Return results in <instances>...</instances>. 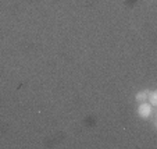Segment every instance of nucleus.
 Returning <instances> with one entry per match:
<instances>
[{
  "instance_id": "obj_1",
  "label": "nucleus",
  "mask_w": 157,
  "mask_h": 149,
  "mask_svg": "<svg viewBox=\"0 0 157 149\" xmlns=\"http://www.w3.org/2000/svg\"><path fill=\"white\" fill-rule=\"evenodd\" d=\"M151 106L150 103H147V102H142V103L139 104V108H138V114H139L142 119H147V117H150L151 114Z\"/></svg>"
},
{
  "instance_id": "obj_3",
  "label": "nucleus",
  "mask_w": 157,
  "mask_h": 149,
  "mask_svg": "<svg viewBox=\"0 0 157 149\" xmlns=\"http://www.w3.org/2000/svg\"><path fill=\"white\" fill-rule=\"evenodd\" d=\"M147 100H150L149 103H150L151 106H157V92H156V91H153V92H149Z\"/></svg>"
},
{
  "instance_id": "obj_2",
  "label": "nucleus",
  "mask_w": 157,
  "mask_h": 149,
  "mask_svg": "<svg viewBox=\"0 0 157 149\" xmlns=\"http://www.w3.org/2000/svg\"><path fill=\"white\" fill-rule=\"evenodd\" d=\"M149 98V91H140V92L136 93V96H135V99H136V102H139V103H142V102H146Z\"/></svg>"
}]
</instances>
